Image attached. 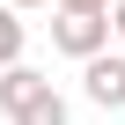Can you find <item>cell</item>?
<instances>
[{"label": "cell", "mask_w": 125, "mask_h": 125, "mask_svg": "<svg viewBox=\"0 0 125 125\" xmlns=\"http://www.w3.org/2000/svg\"><path fill=\"white\" fill-rule=\"evenodd\" d=\"M110 37H118V30H110V15H74V8H59V22H52V52L81 59V66L110 52Z\"/></svg>", "instance_id": "1"}, {"label": "cell", "mask_w": 125, "mask_h": 125, "mask_svg": "<svg viewBox=\"0 0 125 125\" xmlns=\"http://www.w3.org/2000/svg\"><path fill=\"white\" fill-rule=\"evenodd\" d=\"M81 96H88L96 110H125V59H118V52H103V59L81 66Z\"/></svg>", "instance_id": "2"}, {"label": "cell", "mask_w": 125, "mask_h": 125, "mask_svg": "<svg viewBox=\"0 0 125 125\" xmlns=\"http://www.w3.org/2000/svg\"><path fill=\"white\" fill-rule=\"evenodd\" d=\"M44 88H52V74H37L30 59H22V66H8V74H0V110L15 118V110H30V103H37Z\"/></svg>", "instance_id": "3"}, {"label": "cell", "mask_w": 125, "mask_h": 125, "mask_svg": "<svg viewBox=\"0 0 125 125\" xmlns=\"http://www.w3.org/2000/svg\"><path fill=\"white\" fill-rule=\"evenodd\" d=\"M22 52H30V22H22V8H8V0H0V74L22 66Z\"/></svg>", "instance_id": "4"}, {"label": "cell", "mask_w": 125, "mask_h": 125, "mask_svg": "<svg viewBox=\"0 0 125 125\" xmlns=\"http://www.w3.org/2000/svg\"><path fill=\"white\" fill-rule=\"evenodd\" d=\"M15 125H74V110H66V96H59V88H44L30 110H15Z\"/></svg>", "instance_id": "5"}, {"label": "cell", "mask_w": 125, "mask_h": 125, "mask_svg": "<svg viewBox=\"0 0 125 125\" xmlns=\"http://www.w3.org/2000/svg\"><path fill=\"white\" fill-rule=\"evenodd\" d=\"M59 8H74V15H110L118 0H59Z\"/></svg>", "instance_id": "6"}, {"label": "cell", "mask_w": 125, "mask_h": 125, "mask_svg": "<svg viewBox=\"0 0 125 125\" xmlns=\"http://www.w3.org/2000/svg\"><path fill=\"white\" fill-rule=\"evenodd\" d=\"M110 30H118V37H125V0H118V8H110Z\"/></svg>", "instance_id": "7"}, {"label": "cell", "mask_w": 125, "mask_h": 125, "mask_svg": "<svg viewBox=\"0 0 125 125\" xmlns=\"http://www.w3.org/2000/svg\"><path fill=\"white\" fill-rule=\"evenodd\" d=\"M8 8H59V0H8Z\"/></svg>", "instance_id": "8"}]
</instances>
